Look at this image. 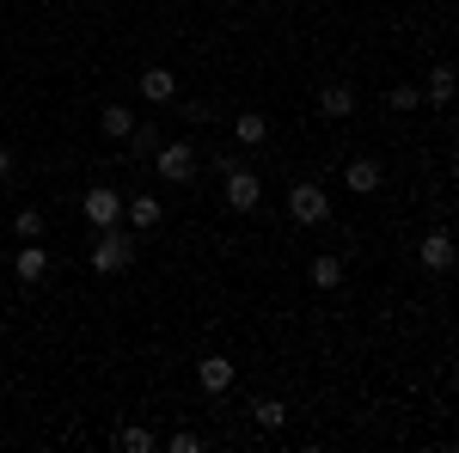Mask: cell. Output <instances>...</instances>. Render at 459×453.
Returning <instances> with one entry per match:
<instances>
[{
	"label": "cell",
	"mask_w": 459,
	"mask_h": 453,
	"mask_svg": "<svg viewBox=\"0 0 459 453\" xmlns=\"http://www.w3.org/2000/svg\"><path fill=\"white\" fill-rule=\"evenodd\" d=\"M13 270H19V282H43L49 276V251H43L37 240H25V251L13 257Z\"/></svg>",
	"instance_id": "cell-9"
},
{
	"label": "cell",
	"mask_w": 459,
	"mask_h": 453,
	"mask_svg": "<svg viewBox=\"0 0 459 453\" xmlns=\"http://www.w3.org/2000/svg\"><path fill=\"white\" fill-rule=\"evenodd\" d=\"M80 214H86L99 233H105V227H123V196H117L110 184H92V190L80 196Z\"/></svg>",
	"instance_id": "cell-4"
},
{
	"label": "cell",
	"mask_w": 459,
	"mask_h": 453,
	"mask_svg": "<svg viewBox=\"0 0 459 453\" xmlns=\"http://www.w3.org/2000/svg\"><path fill=\"white\" fill-rule=\"evenodd\" d=\"M129 147H135V153H147V160H153V147H160V129H129Z\"/></svg>",
	"instance_id": "cell-19"
},
{
	"label": "cell",
	"mask_w": 459,
	"mask_h": 453,
	"mask_svg": "<svg viewBox=\"0 0 459 453\" xmlns=\"http://www.w3.org/2000/svg\"><path fill=\"white\" fill-rule=\"evenodd\" d=\"M337 282H343V257H331V251H325V257H313V288H325V294H331Z\"/></svg>",
	"instance_id": "cell-14"
},
{
	"label": "cell",
	"mask_w": 459,
	"mask_h": 453,
	"mask_svg": "<svg viewBox=\"0 0 459 453\" xmlns=\"http://www.w3.org/2000/svg\"><path fill=\"white\" fill-rule=\"evenodd\" d=\"M318 110H325V117H350L355 92H350V86H325V92H318Z\"/></svg>",
	"instance_id": "cell-13"
},
{
	"label": "cell",
	"mask_w": 459,
	"mask_h": 453,
	"mask_svg": "<svg viewBox=\"0 0 459 453\" xmlns=\"http://www.w3.org/2000/svg\"><path fill=\"white\" fill-rule=\"evenodd\" d=\"M257 203H264V178L251 172V166H233V160H227V209L251 214Z\"/></svg>",
	"instance_id": "cell-5"
},
{
	"label": "cell",
	"mask_w": 459,
	"mask_h": 453,
	"mask_svg": "<svg viewBox=\"0 0 459 453\" xmlns=\"http://www.w3.org/2000/svg\"><path fill=\"white\" fill-rule=\"evenodd\" d=\"M13 233H19V240H43V214L19 209V214H13Z\"/></svg>",
	"instance_id": "cell-18"
},
{
	"label": "cell",
	"mask_w": 459,
	"mask_h": 453,
	"mask_svg": "<svg viewBox=\"0 0 459 453\" xmlns=\"http://www.w3.org/2000/svg\"><path fill=\"white\" fill-rule=\"evenodd\" d=\"M196 380H203L209 398H221V392L233 386V362H227V355H203V362H196Z\"/></svg>",
	"instance_id": "cell-7"
},
{
	"label": "cell",
	"mask_w": 459,
	"mask_h": 453,
	"mask_svg": "<svg viewBox=\"0 0 459 453\" xmlns=\"http://www.w3.org/2000/svg\"><path fill=\"white\" fill-rule=\"evenodd\" d=\"M429 99H435V105H447V99H454V68H447V62L429 74Z\"/></svg>",
	"instance_id": "cell-17"
},
{
	"label": "cell",
	"mask_w": 459,
	"mask_h": 453,
	"mask_svg": "<svg viewBox=\"0 0 459 453\" xmlns=\"http://www.w3.org/2000/svg\"><path fill=\"white\" fill-rule=\"evenodd\" d=\"M153 172L166 178V184H190L196 178V147L190 141H160L153 147Z\"/></svg>",
	"instance_id": "cell-2"
},
{
	"label": "cell",
	"mask_w": 459,
	"mask_h": 453,
	"mask_svg": "<svg viewBox=\"0 0 459 453\" xmlns=\"http://www.w3.org/2000/svg\"><path fill=\"white\" fill-rule=\"evenodd\" d=\"M380 178H386V172H380L374 160H355L350 172H343V184H350L355 196H374V190H380Z\"/></svg>",
	"instance_id": "cell-11"
},
{
	"label": "cell",
	"mask_w": 459,
	"mask_h": 453,
	"mask_svg": "<svg viewBox=\"0 0 459 453\" xmlns=\"http://www.w3.org/2000/svg\"><path fill=\"white\" fill-rule=\"evenodd\" d=\"M129 264H135V240H129L123 227H105L99 245H92V270H99V276H123Z\"/></svg>",
	"instance_id": "cell-1"
},
{
	"label": "cell",
	"mask_w": 459,
	"mask_h": 453,
	"mask_svg": "<svg viewBox=\"0 0 459 453\" xmlns=\"http://www.w3.org/2000/svg\"><path fill=\"white\" fill-rule=\"evenodd\" d=\"M196 448H203V441H196L190 429H178V435H172V453H196Z\"/></svg>",
	"instance_id": "cell-22"
},
{
	"label": "cell",
	"mask_w": 459,
	"mask_h": 453,
	"mask_svg": "<svg viewBox=\"0 0 459 453\" xmlns=\"http://www.w3.org/2000/svg\"><path fill=\"white\" fill-rule=\"evenodd\" d=\"M0 264H6V257H0Z\"/></svg>",
	"instance_id": "cell-24"
},
{
	"label": "cell",
	"mask_w": 459,
	"mask_h": 453,
	"mask_svg": "<svg viewBox=\"0 0 459 453\" xmlns=\"http://www.w3.org/2000/svg\"><path fill=\"white\" fill-rule=\"evenodd\" d=\"M123 214H129V227H135V233H153V227H160V196H129V203H123Z\"/></svg>",
	"instance_id": "cell-10"
},
{
	"label": "cell",
	"mask_w": 459,
	"mask_h": 453,
	"mask_svg": "<svg viewBox=\"0 0 459 453\" xmlns=\"http://www.w3.org/2000/svg\"><path fill=\"white\" fill-rule=\"evenodd\" d=\"M142 99L147 105H172L178 99V74L172 68H147L142 74Z\"/></svg>",
	"instance_id": "cell-8"
},
{
	"label": "cell",
	"mask_w": 459,
	"mask_h": 453,
	"mask_svg": "<svg viewBox=\"0 0 459 453\" xmlns=\"http://www.w3.org/2000/svg\"><path fill=\"white\" fill-rule=\"evenodd\" d=\"M233 135L246 141V147H257V141L270 135V123H264V117H257V110H246V117H239V123H233Z\"/></svg>",
	"instance_id": "cell-16"
},
{
	"label": "cell",
	"mask_w": 459,
	"mask_h": 453,
	"mask_svg": "<svg viewBox=\"0 0 459 453\" xmlns=\"http://www.w3.org/2000/svg\"><path fill=\"white\" fill-rule=\"evenodd\" d=\"M99 129H105L110 141H123L129 129H135V117H129V105H105V110H99Z\"/></svg>",
	"instance_id": "cell-12"
},
{
	"label": "cell",
	"mask_w": 459,
	"mask_h": 453,
	"mask_svg": "<svg viewBox=\"0 0 459 453\" xmlns=\"http://www.w3.org/2000/svg\"><path fill=\"white\" fill-rule=\"evenodd\" d=\"M117 448H129V453H147V448H153V435H147V429H123V435H117Z\"/></svg>",
	"instance_id": "cell-20"
},
{
	"label": "cell",
	"mask_w": 459,
	"mask_h": 453,
	"mask_svg": "<svg viewBox=\"0 0 459 453\" xmlns=\"http://www.w3.org/2000/svg\"><path fill=\"white\" fill-rule=\"evenodd\" d=\"M417 105H423L417 86H392V110H417Z\"/></svg>",
	"instance_id": "cell-21"
},
{
	"label": "cell",
	"mask_w": 459,
	"mask_h": 453,
	"mask_svg": "<svg viewBox=\"0 0 459 453\" xmlns=\"http://www.w3.org/2000/svg\"><path fill=\"white\" fill-rule=\"evenodd\" d=\"M251 417H257V429H282L288 405H282V398H257V405H251Z\"/></svg>",
	"instance_id": "cell-15"
},
{
	"label": "cell",
	"mask_w": 459,
	"mask_h": 453,
	"mask_svg": "<svg viewBox=\"0 0 459 453\" xmlns=\"http://www.w3.org/2000/svg\"><path fill=\"white\" fill-rule=\"evenodd\" d=\"M417 257H423V270H435V276H447V270H454V240H447V233H423V245H417Z\"/></svg>",
	"instance_id": "cell-6"
},
{
	"label": "cell",
	"mask_w": 459,
	"mask_h": 453,
	"mask_svg": "<svg viewBox=\"0 0 459 453\" xmlns=\"http://www.w3.org/2000/svg\"><path fill=\"white\" fill-rule=\"evenodd\" d=\"M288 214H294L300 227H325V221H331V196H325V184H294V190H288Z\"/></svg>",
	"instance_id": "cell-3"
},
{
	"label": "cell",
	"mask_w": 459,
	"mask_h": 453,
	"mask_svg": "<svg viewBox=\"0 0 459 453\" xmlns=\"http://www.w3.org/2000/svg\"><path fill=\"white\" fill-rule=\"evenodd\" d=\"M0 178H13V153L6 147H0Z\"/></svg>",
	"instance_id": "cell-23"
}]
</instances>
